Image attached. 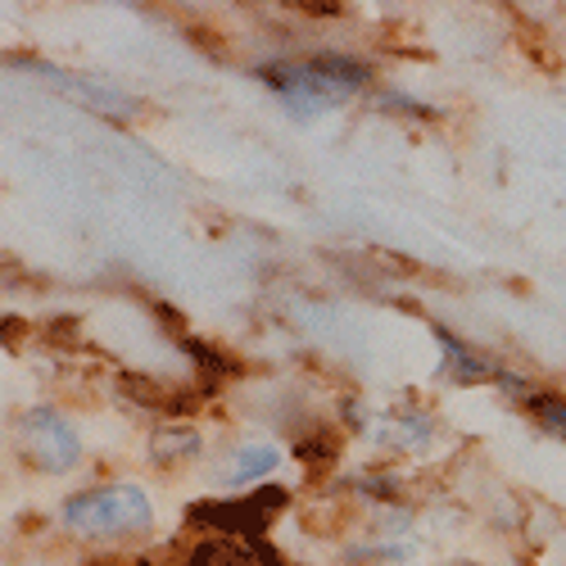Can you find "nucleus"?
Instances as JSON below:
<instances>
[{
  "label": "nucleus",
  "instance_id": "f257e3e1",
  "mask_svg": "<svg viewBox=\"0 0 566 566\" xmlns=\"http://www.w3.org/2000/svg\"><path fill=\"white\" fill-rule=\"evenodd\" d=\"M268 91L281 101L291 118H322L340 105H349L358 91L371 86V64L345 51H317L308 60H276V64H259L254 69Z\"/></svg>",
  "mask_w": 566,
  "mask_h": 566
},
{
  "label": "nucleus",
  "instance_id": "f03ea898",
  "mask_svg": "<svg viewBox=\"0 0 566 566\" xmlns=\"http://www.w3.org/2000/svg\"><path fill=\"white\" fill-rule=\"evenodd\" d=\"M64 526L86 539H118V535H146L155 526V503L140 485H101L82 490L64 503Z\"/></svg>",
  "mask_w": 566,
  "mask_h": 566
},
{
  "label": "nucleus",
  "instance_id": "7ed1b4c3",
  "mask_svg": "<svg viewBox=\"0 0 566 566\" xmlns=\"http://www.w3.org/2000/svg\"><path fill=\"white\" fill-rule=\"evenodd\" d=\"M291 507V490L281 485H259L250 494H222V499H209V503H196L186 512V522L196 531H213L222 539H263V531L272 526L276 512Z\"/></svg>",
  "mask_w": 566,
  "mask_h": 566
},
{
  "label": "nucleus",
  "instance_id": "20e7f679",
  "mask_svg": "<svg viewBox=\"0 0 566 566\" xmlns=\"http://www.w3.org/2000/svg\"><path fill=\"white\" fill-rule=\"evenodd\" d=\"M19 444H23V458L36 471H51V476L73 471L82 462V436H77V427L60 408H32V412H23Z\"/></svg>",
  "mask_w": 566,
  "mask_h": 566
},
{
  "label": "nucleus",
  "instance_id": "39448f33",
  "mask_svg": "<svg viewBox=\"0 0 566 566\" xmlns=\"http://www.w3.org/2000/svg\"><path fill=\"white\" fill-rule=\"evenodd\" d=\"M436 340H440V354H444L440 376H449V381H458V386H485V381L494 386L499 363H494L490 354L471 349L458 332H449V326H436Z\"/></svg>",
  "mask_w": 566,
  "mask_h": 566
},
{
  "label": "nucleus",
  "instance_id": "423d86ee",
  "mask_svg": "<svg viewBox=\"0 0 566 566\" xmlns=\"http://www.w3.org/2000/svg\"><path fill=\"white\" fill-rule=\"evenodd\" d=\"M200 453H205V436L196 427H186V421H164V427H155V436H150V458L159 467L191 462Z\"/></svg>",
  "mask_w": 566,
  "mask_h": 566
},
{
  "label": "nucleus",
  "instance_id": "0eeeda50",
  "mask_svg": "<svg viewBox=\"0 0 566 566\" xmlns=\"http://www.w3.org/2000/svg\"><path fill=\"white\" fill-rule=\"evenodd\" d=\"M276 467H281V449H272V444H245V449H235V453L227 458L222 485H227V490H241V485H250V481L272 476Z\"/></svg>",
  "mask_w": 566,
  "mask_h": 566
},
{
  "label": "nucleus",
  "instance_id": "6e6552de",
  "mask_svg": "<svg viewBox=\"0 0 566 566\" xmlns=\"http://www.w3.org/2000/svg\"><path fill=\"white\" fill-rule=\"evenodd\" d=\"M395 449H403V453H421L431 440H436V417L431 412H403V417H395L390 421V431H381Z\"/></svg>",
  "mask_w": 566,
  "mask_h": 566
},
{
  "label": "nucleus",
  "instance_id": "1a4fd4ad",
  "mask_svg": "<svg viewBox=\"0 0 566 566\" xmlns=\"http://www.w3.org/2000/svg\"><path fill=\"white\" fill-rule=\"evenodd\" d=\"M526 412H531V421L544 431V436H553V440H566V395H553V390H535L526 403H522Z\"/></svg>",
  "mask_w": 566,
  "mask_h": 566
},
{
  "label": "nucleus",
  "instance_id": "9d476101",
  "mask_svg": "<svg viewBox=\"0 0 566 566\" xmlns=\"http://www.w3.org/2000/svg\"><path fill=\"white\" fill-rule=\"evenodd\" d=\"M376 109H381V114H399V118H412V123H436V118H440L436 105L408 96V91H399V86L376 91Z\"/></svg>",
  "mask_w": 566,
  "mask_h": 566
},
{
  "label": "nucleus",
  "instance_id": "9b49d317",
  "mask_svg": "<svg viewBox=\"0 0 566 566\" xmlns=\"http://www.w3.org/2000/svg\"><path fill=\"white\" fill-rule=\"evenodd\" d=\"M181 349H186V354H191V358L200 363L205 381H213V386L222 381V376H231V371H235V363H231L227 354H218L209 340H191V336H186V340H181Z\"/></svg>",
  "mask_w": 566,
  "mask_h": 566
},
{
  "label": "nucleus",
  "instance_id": "f8f14e48",
  "mask_svg": "<svg viewBox=\"0 0 566 566\" xmlns=\"http://www.w3.org/2000/svg\"><path fill=\"white\" fill-rule=\"evenodd\" d=\"M494 386H499V395L512 399V403H526V399L535 395L531 376H526V371H512V367H503V363H499V371H494Z\"/></svg>",
  "mask_w": 566,
  "mask_h": 566
},
{
  "label": "nucleus",
  "instance_id": "ddd939ff",
  "mask_svg": "<svg viewBox=\"0 0 566 566\" xmlns=\"http://www.w3.org/2000/svg\"><path fill=\"white\" fill-rule=\"evenodd\" d=\"M231 553H235V539H205L186 553L181 566H218V562H231Z\"/></svg>",
  "mask_w": 566,
  "mask_h": 566
},
{
  "label": "nucleus",
  "instance_id": "4468645a",
  "mask_svg": "<svg viewBox=\"0 0 566 566\" xmlns=\"http://www.w3.org/2000/svg\"><path fill=\"white\" fill-rule=\"evenodd\" d=\"M354 485H358L363 494H371V499H395V485H399V481H395V476H381V471H371V476H358Z\"/></svg>",
  "mask_w": 566,
  "mask_h": 566
},
{
  "label": "nucleus",
  "instance_id": "2eb2a0df",
  "mask_svg": "<svg viewBox=\"0 0 566 566\" xmlns=\"http://www.w3.org/2000/svg\"><path fill=\"white\" fill-rule=\"evenodd\" d=\"M332 449H336L332 440H300V444H295V453H300L304 462H313V458H317V462H322V458H332Z\"/></svg>",
  "mask_w": 566,
  "mask_h": 566
},
{
  "label": "nucleus",
  "instance_id": "dca6fc26",
  "mask_svg": "<svg viewBox=\"0 0 566 566\" xmlns=\"http://www.w3.org/2000/svg\"><path fill=\"white\" fill-rule=\"evenodd\" d=\"M453 566H481V562H453Z\"/></svg>",
  "mask_w": 566,
  "mask_h": 566
}]
</instances>
